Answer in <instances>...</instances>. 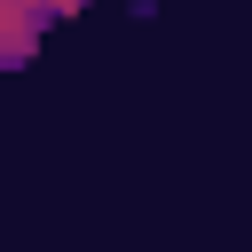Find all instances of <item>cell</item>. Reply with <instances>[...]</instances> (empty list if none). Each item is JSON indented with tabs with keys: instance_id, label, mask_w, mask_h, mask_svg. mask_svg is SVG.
Returning <instances> with one entry per match:
<instances>
[{
	"instance_id": "7a4b0ae2",
	"label": "cell",
	"mask_w": 252,
	"mask_h": 252,
	"mask_svg": "<svg viewBox=\"0 0 252 252\" xmlns=\"http://www.w3.org/2000/svg\"><path fill=\"white\" fill-rule=\"evenodd\" d=\"M32 8H47V16H71V8H87V0H32Z\"/></svg>"
},
{
	"instance_id": "6da1fadb",
	"label": "cell",
	"mask_w": 252,
	"mask_h": 252,
	"mask_svg": "<svg viewBox=\"0 0 252 252\" xmlns=\"http://www.w3.org/2000/svg\"><path fill=\"white\" fill-rule=\"evenodd\" d=\"M39 24H47V8H32V0H0V71L24 63V55L39 47Z\"/></svg>"
}]
</instances>
